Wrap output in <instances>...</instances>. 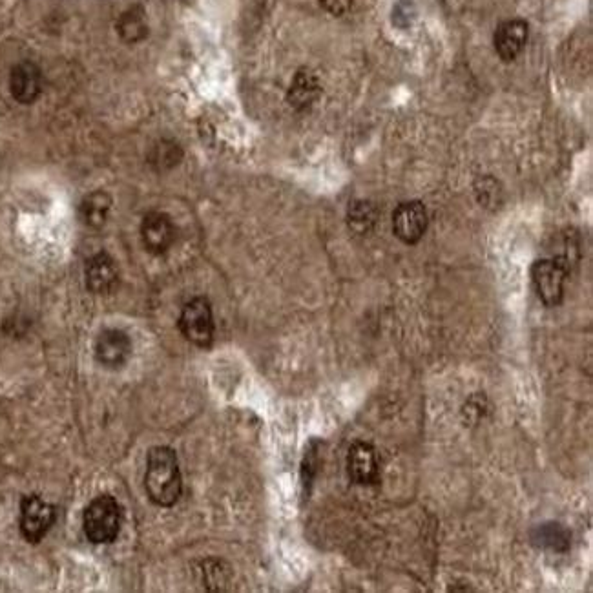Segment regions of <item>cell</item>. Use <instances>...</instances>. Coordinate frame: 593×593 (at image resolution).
<instances>
[{"mask_svg": "<svg viewBox=\"0 0 593 593\" xmlns=\"http://www.w3.org/2000/svg\"><path fill=\"white\" fill-rule=\"evenodd\" d=\"M376 210L371 203L367 201H356L353 207L349 209V225L351 229L365 234L375 227Z\"/></svg>", "mask_w": 593, "mask_h": 593, "instance_id": "ac0fdd59", "label": "cell"}, {"mask_svg": "<svg viewBox=\"0 0 593 593\" xmlns=\"http://www.w3.org/2000/svg\"><path fill=\"white\" fill-rule=\"evenodd\" d=\"M42 73L37 64L24 61L15 64L10 73V92L21 105H32L41 95Z\"/></svg>", "mask_w": 593, "mask_h": 593, "instance_id": "8fae6325", "label": "cell"}, {"mask_svg": "<svg viewBox=\"0 0 593 593\" xmlns=\"http://www.w3.org/2000/svg\"><path fill=\"white\" fill-rule=\"evenodd\" d=\"M320 94H322V86L318 77L311 70L303 68L294 75L287 97L291 106L303 112V110H309L318 101Z\"/></svg>", "mask_w": 593, "mask_h": 593, "instance_id": "4fadbf2b", "label": "cell"}, {"mask_svg": "<svg viewBox=\"0 0 593 593\" xmlns=\"http://www.w3.org/2000/svg\"><path fill=\"white\" fill-rule=\"evenodd\" d=\"M528 37H530L528 22L522 21V19L500 22L499 28L495 30V37H493L495 52L504 63H511L526 48Z\"/></svg>", "mask_w": 593, "mask_h": 593, "instance_id": "ba28073f", "label": "cell"}, {"mask_svg": "<svg viewBox=\"0 0 593 593\" xmlns=\"http://www.w3.org/2000/svg\"><path fill=\"white\" fill-rule=\"evenodd\" d=\"M55 508L39 495H26L21 502V533L30 544L41 542L52 530Z\"/></svg>", "mask_w": 593, "mask_h": 593, "instance_id": "5b68a950", "label": "cell"}, {"mask_svg": "<svg viewBox=\"0 0 593 593\" xmlns=\"http://www.w3.org/2000/svg\"><path fill=\"white\" fill-rule=\"evenodd\" d=\"M141 238L150 254H165L176 241V227L163 212L146 214L141 223Z\"/></svg>", "mask_w": 593, "mask_h": 593, "instance_id": "9c48e42d", "label": "cell"}, {"mask_svg": "<svg viewBox=\"0 0 593 593\" xmlns=\"http://www.w3.org/2000/svg\"><path fill=\"white\" fill-rule=\"evenodd\" d=\"M347 473L354 484H360V486L378 484L380 469H378L375 448L371 444L356 442L353 448L349 449Z\"/></svg>", "mask_w": 593, "mask_h": 593, "instance_id": "30bf717a", "label": "cell"}, {"mask_svg": "<svg viewBox=\"0 0 593 593\" xmlns=\"http://www.w3.org/2000/svg\"><path fill=\"white\" fill-rule=\"evenodd\" d=\"M179 331L190 344L210 347L214 342V314L207 298H194L183 307Z\"/></svg>", "mask_w": 593, "mask_h": 593, "instance_id": "277c9868", "label": "cell"}, {"mask_svg": "<svg viewBox=\"0 0 593 593\" xmlns=\"http://www.w3.org/2000/svg\"><path fill=\"white\" fill-rule=\"evenodd\" d=\"M132 353L130 336L121 329H105L95 340V358L106 369H119L128 362Z\"/></svg>", "mask_w": 593, "mask_h": 593, "instance_id": "52a82bcc", "label": "cell"}, {"mask_svg": "<svg viewBox=\"0 0 593 593\" xmlns=\"http://www.w3.org/2000/svg\"><path fill=\"white\" fill-rule=\"evenodd\" d=\"M212 564H214V568H207L205 570V575H207L205 583H207L210 590H223L221 584L229 583V572L219 568V564H221L219 561H212Z\"/></svg>", "mask_w": 593, "mask_h": 593, "instance_id": "ffe728a7", "label": "cell"}, {"mask_svg": "<svg viewBox=\"0 0 593 593\" xmlns=\"http://www.w3.org/2000/svg\"><path fill=\"white\" fill-rule=\"evenodd\" d=\"M320 4L333 15H344L351 10L353 0H320Z\"/></svg>", "mask_w": 593, "mask_h": 593, "instance_id": "44dd1931", "label": "cell"}, {"mask_svg": "<svg viewBox=\"0 0 593 593\" xmlns=\"http://www.w3.org/2000/svg\"><path fill=\"white\" fill-rule=\"evenodd\" d=\"M568 260H539L531 267V280L537 296L546 307H557L564 298V281L568 276Z\"/></svg>", "mask_w": 593, "mask_h": 593, "instance_id": "3957f363", "label": "cell"}, {"mask_svg": "<svg viewBox=\"0 0 593 593\" xmlns=\"http://www.w3.org/2000/svg\"><path fill=\"white\" fill-rule=\"evenodd\" d=\"M117 33L128 44L143 41L148 35L145 10L141 6H132L130 10H126L117 21Z\"/></svg>", "mask_w": 593, "mask_h": 593, "instance_id": "2e32d148", "label": "cell"}, {"mask_svg": "<svg viewBox=\"0 0 593 593\" xmlns=\"http://www.w3.org/2000/svg\"><path fill=\"white\" fill-rule=\"evenodd\" d=\"M427 223V210L420 201L402 203L393 212V232L396 238L406 245H415L422 240V236L426 234Z\"/></svg>", "mask_w": 593, "mask_h": 593, "instance_id": "8992f818", "label": "cell"}, {"mask_svg": "<svg viewBox=\"0 0 593 593\" xmlns=\"http://www.w3.org/2000/svg\"><path fill=\"white\" fill-rule=\"evenodd\" d=\"M530 537L535 548L546 552L566 553L572 544V533L559 522L539 524L535 530H531Z\"/></svg>", "mask_w": 593, "mask_h": 593, "instance_id": "5bb4252c", "label": "cell"}, {"mask_svg": "<svg viewBox=\"0 0 593 593\" xmlns=\"http://www.w3.org/2000/svg\"><path fill=\"white\" fill-rule=\"evenodd\" d=\"M112 209V198L103 192V190H97L88 194L86 198L81 201V207H79V216L86 227L90 229H101L108 219Z\"/></svg>", "mask_w": 593, "mask_h": 593, "instance_id": "9a60e30c", "label": "cell"}, {"mask_svg": "<svg viewBox=\"0 0 593 593\" xmlns=\"http://www.w3.org/2000/svg\"><path fill=\"white\" fill-rule=\"evenodd\" d=\"M145 486L148 497L157 506L170 508L176 504L183 491V480L174 449L167 446L150 449L146 462Z\"/></svg>", "mask_w": 593, "mask_h": 593, "instance_id": "6da1fadb", "label": "cell"}, {"mask_svg": "<svg viewBox=\"0 0 593 593\" xmlns=\"http://www.w3.org/2000/svg\"><path fill=\"white\" fill-rule=\"evenodd\" d=\"M318 442H313L311 448L307 449V455L303 458L302 479L303 486L313 484L314 475H316V466H318Z\"/></svg>", "mask_w": 593, "mask_h": 593, "instance_id": "d6986e66", "label": "cell"}, {"mask_svg": "<svg viewBox=\"0 0 593 593\" xmlns=\"http://www.w3.org/2000/svg\"><path fill=\"white\" fill-rule=\"evenodd\" d=\"M181 157H183V150L179 148V145L174 141L163 139V141H159L157 145H154L148 159H150V163L154 167L172 168L176 167L177 163L181 161Z\"/></svg>", "mask_w": 593, "mask_h": 593, "instance_id": "e0dca14e", "label": "cell"}, {"mask_svg": "<svg viewBox=\"0 0 593 593\" xmlns=\"http://www.w3.org/2000/svg\"><path fill=\"white\" fill-rule=\"evenodd\" d=\"M123 511L112 495H101L84 510L83 528L88 541L94 544L114 542L121 531Z\"/></svg>", "mask_w": 593, "mask_h": 593, "instance_id": "7a4b0ae2", "label": "cell"}, {"mask_svg": "<svg viewBox=\"0 0 593 593\" xmlns=\"http://www.w3.org/2000/svg\"><path fill=\"white\" fill-rule=\"evenodd\" d=\"M119 283V269L114 258L106 252H99L86 263V285L94 294H108Z\"/></svg>", "mask_w": 593, "mask_h": 593, "instance_id": "7c38bea8", "label": "cell"}]
</instances>
